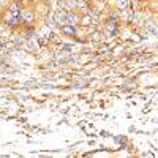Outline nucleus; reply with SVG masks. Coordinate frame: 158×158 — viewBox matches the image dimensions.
Returning <instances> with one entry per match:
<instances>
[{
  "mask_svg": "<svg viewBox=\"0 0 158 158\" xmlns=\"http://www.w3.org/2000/svg\"><path fill=\"white\" fill-rule=\"evenodd\" d=\"M60 32L63 35H67V36H76L77 35V29L74 27V25H68V24L60 25Z\"/></svg>",
  "mask_w": 158,
  "mask_h": 158,
  "instance_id": "7ed1b4c3",
  "label": "nucleus"
},
{
  "mask_svg": "<svg viewBox=\"0 0 158 158\" xmlns=\"http://www.w3.org/2000/svg\"><path fill=\"white\" fill-rule=\"evenodd\" d=\"M65 15H67V11H65V10H59L54 15V22H57L59 25H63L65 24Z\"/></svg>",
  "mask_w": 158,
  "mask_h": 158,
  "instance_id": "20e7f679",
  "label": "nucleus"
},
{
  "mask_svg": "<svg viewBox=\"0 0 158 158\" xmlns=\"http://www.w3.org/2000/svg\"><path fill=\"white\" fill-rule=\"evenodd\" d=\"M40 2H43V3H49L51 0H40Z\"/></svg>",
  "mask_w": 158,
  "mask_h": 158,
  "instance_id": "0eeeda50",
  "label": "nucleus"
},
{
  "mask_svg": "<svg viewBox=\"0 0 158 158\" xmlns=\"http://www.w3.org/2000/svg\"><path fill=\"white\" fill-rule=\"evenodd\" d=\"M22 22L25 25H32V22H35V11L33 10H22Z\"/></svg>",
  "mask_w": 158,
  "mask_h": 158,
  "instance_id": "f03ea898",
  "label": "nucleus"
},
{
  "mask_svg": "<svg viewBox=\"0 0 158 158\" xmlns=\"http://www.w3.org/2000/svg\"><path fill=\"white\" fill-rule=\"evenodd\" d=\"M79 24L81 25H90V24H95V19H92L90 18V15H87V16H81V19H79Z\"/></svg>",
  "mask_w": 158,
  "mask_h": 158,
  "instance_id": "39448f33",
  "label": "nucleus"
},
{
  "mask_svg": "<svg viewBox=\"0 0 158 158\" xmlns=\"http://www.w3.org/2000/svg\"><path fill=\"white\" fill-rule=\"evenodd\" d=\"M128 8V0H117V11H125Z\"/></svg>",
  "mask_w": 158,
  "mask_h": 158,
  "instance_id": "423d86ee",
  "label": "nucleus"
},
{
  "mask_svg": "<svg viewBox=\"0 0 158 158\" xmlns=\"http://www.w3.org/2000/svg\"><path fill=\"white\" fill-rule=\"evenodd\" d=\"M79 19H81V16L77 15V11L76 10H70L67 11V15H65V24H68V25H76L79 24Z\"/></svg>",
  "mask_w": 158,
  "mask_h": 158,
  "instance_id": "f257e3e1",
  "label": "nucleus"
}]
</instances>
